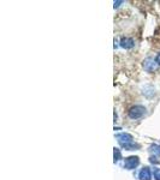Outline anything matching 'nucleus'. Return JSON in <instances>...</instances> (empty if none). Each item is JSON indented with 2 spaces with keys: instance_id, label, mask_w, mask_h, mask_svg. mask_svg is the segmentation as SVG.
I'll use <instances>...</instances> for the list:
<instances>
[]
</instances>
